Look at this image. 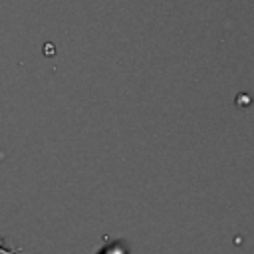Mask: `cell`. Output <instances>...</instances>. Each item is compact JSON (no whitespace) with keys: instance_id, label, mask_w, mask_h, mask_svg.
<instances>
[{"instance_id":"1","label":"cell","mask_w":254,"mask_h":254,"mask_svg":"<svg viewBox=\"0 0 254 254\" xmlns=\"http://www.w3.org/2000/svg\"><path fill=\"white\" fill-rule=\"evenodd\" d=\"M18 252H20V248L8 246V244L4 242V238H2V234H0V254H18Z\"/></svg>"},{"instance_id":"2","label":"cell","mask_w":254,"mask_h":254,"mask_svg":"<svg viewBox=\"0 0 254 254\" xmlns=\"http://www.w3.org/2000/svg\"><path fill=\"white\" fill-rule=\"evenodd\" d=\"M101 254H127V250H125L121 244H111V246H107Z\"/></svg>"}]
</instances>
